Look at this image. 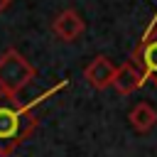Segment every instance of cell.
Returning <instances> with one entry per match:
<instances>
[{"label": "cell", "mask_w": 157, "mask_h": 157, "mask_svg": "<svg viewBox=\"0 0 157 157\" xmlns=\"http://www.w3.org/2000/svg\"><path fill=\"white\" fill-rule=\"evenodd\" d=\"M34 103H22L17 96L0 93V155H12L37 128Z\"/></svg>", "instance_id": "6da1fadb"}, {"label": "cell", "mask_w": 157, "mask_h": 157, "mask_svg": "<svg viewBox=\"0 0 157 157\" xmlns=\"http://www.w3.org/2000/svg\"><path fill=\"white\" fill-rule=\"evenodd\" d=\"M37 76V69L17 52V49H7L0 54V91L7 96H17L32 78Z\"/></svg>", "instance_id": "7a4b0ae2"}, {"label": "cell", "mask_w": 157, "mask_h": 157, "mask_svg": "<svg viewBox=\"0 0 157 157\" xmlns=\"http://www.w3.org/2000/svg\"><path fill=\"white\" fill-rule=\"evenodd\" d=\"M132 64L140 69L142 78L157 86V29H152L132 52Z\"/></svg>", "instance_id": "3957f363"}, {"label": "cell", "mask_w": 157, "mask_h": 157, "mask_svg": "<svg viewBox=\"0 0 157 157\" xmlns=\"http://www.w3.org/2000/svg\"><path fill=\"white\" fill-rule=\"evenodd\" d=\"M83 29H86V22H83V17L76 12V10H61L56 17H54V22H52V32L61 39V42H76L81 34H83Z\"/></svg>", "instance_id": "277c9868"}, {"label": "cell", "mask_w": 157, "mask_h": 157, "mask_svg": "<svg viewBox=\"0 0 157 157\" xmlns=\"http://www.w3.org/2000/svg\"><path fill=\"white\" fill-rule=\"evenodd\" d=\"M115 64L108 59V56H103V54H98V56H93L91 59V64L83 69V76H86V81L93 86V88H108L110 83H113V76H115Z\"/></svg>", "instance_id": "5b68a950"}, {"label": "cell", "mask_w": 157, "mask_h": 157, "mask_svg": "<svg viewBox=\"0 0 157 157\" xmlns=\"http://www.w3.org/2000/svg\"><path fill=\"white\" fill-rule=\"evenodd\" d=\"M142 83H145V78H142L140 69H137L132 61H125V64H120V66L115 69V76H113V83H110V86H113L118 93L128 96V93H135Z\"/></svg>", "instance_id": "8992f818"}, {"label": "cell", "mask_w": 157, "mask_h": 157, "mask_svg": "<svg viewBox=\"0 0 157 157\" xmlns=\"http://www.w3.org/2000/svg\"><path fill=\"white\" fill-rule=\"evenodd\" d=\"M128 120H130V125H132L137 132H147V130H152V128H155V123H157V110H155L150 103L140 101V103H135V105H132V110H130Z\"/></svg>", "instance_id": "52a82bcc"}, {"label": "cell", "mask_w": 157, "mask_h": 157, "mask_svg": "<svg viewBox=\"0 0 157 157\" xmlns=\"http://www.w3.org/2000/svg\"><path fill=\"white\" fill-rule=\"evenodd\" d=\"M7 5H10V0H0V15L7 10Z\"/></svg>", "instance_id": "ba28073f"}]
</instances>
